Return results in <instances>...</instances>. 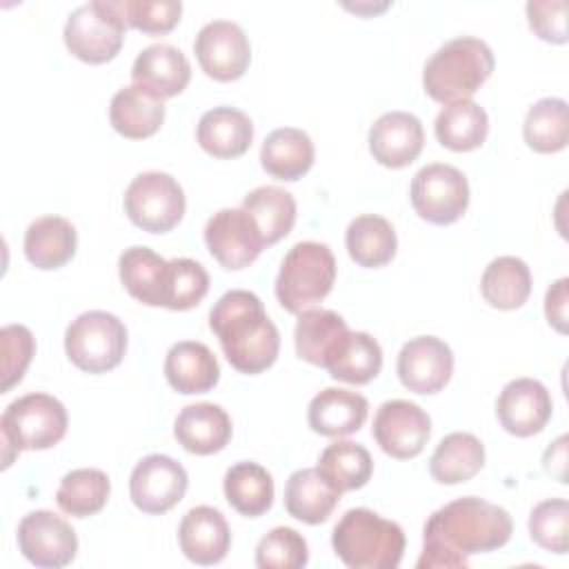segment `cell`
Segmentation results:
<instances>
[{
  "instance_id": "cell-19",
  "label": "cell",
  "mask_w": 569,
  "mask_h": 569,
  "mask_svg": "<svg viewBox=\"0 0 569 569\" xmlns=\"http://www.w3.org/2000/svg\"><path fill=\"white\" fill-rule=\"evenodd\" d=\"M131 80L160 100H167L187 89L191 80V64L187 56L173 44H149L136 56Z\"/></svg>"
},
{
  "instance_id": "cell-10",
  "label": "cell",
  "mask_w": 569,
  "mask_h": 569,
  "mask_svg": "<svg viewBox=\"0 0 569 569\" xmlns=\"http://www.w3.org/2000/svg\"><path fill=\"white\" fill-rule=\"evenodd\" d=\"M413 211L431 224H453L469 207V182L465 173L445 162L418 169L409 189Z\"/></svg>"
},
{
  "instance_id": "cell-13",
  "label": "cell",
  "mask_w": 569,
  "mask_h": 569,
  "mask_svg": "<svg viewBox=\"0 0 569 569\" xmlns=\"http://www.w3.org/2000/svg\"><path fill=\"white\" fill-rule=\"evenodd\" d=\"M193 53L200 69L218 82L242 78L251 62L249 38L242 27L231 20L207 22L193 40Z\"/></svg>"
},
{
  "instance_id": "cell-38",
  "label": "cell",
  "mask_w": 569,
  "mask_h": 569,
  "mask_svg": "<svg viewBox=\"0 0 569 569\" xmlns=\"http://www.w3.org/2000/svg\"><path fill=\"white\" fill-rule=\"evenodd\" d=\"M318 471L336 491L345 493L362 489L369 482L373 473V460L362 445L351 440H336L322 449L318 458Z\"/></svg>"
},
{
  "instance_id": "cell-31",
  "label": "cell",
  "mask_w": 569,
  "mask_h": 569,
  "mask_svg": "<svg viewBox=\"0 0 569 569\" xmlns=\"http://www.w3.org/2000/svg\"><path fill=\"white\" fill-rule=\"evenodd\" d=\"M485 465L482 442L467 431H453L445 436L431 458L429 473L440 485H460L471 480Z\"/></svg>"
},
{
  "instance_id": "cell-28",
  "label": "cell",
  "mask_w": 569,
  "mask_h": 569,
  "mask_svg": "<svg viewBox=\"0 0 569 569\" xmlns=\"http://www.w3.org/2000/svg\"><path fill=\"white\" fill-rule=\"evenodd\" d=\"M316 149L307 131L296 127L273 129L260 149L262 169L284 182L300 180L313 167Z\"/></svg>"
},
{
  "instance_id": "cell-4",
  "label": "cell",
  "mask_w": 569,
  "mask_h": 569,
  "mask_svg": "<svg viewBox=\"0 0 569 569\" xmlns=\"http://www.w3.org/2000/svg\"><path fill=\"white\" fill-rule=\"evenodd\" d=\"M405 545L398 522L365 507L345 511L331 533V547L349 569H396Z\"/></svg>"
},
{
  "instance_id": "cell-46",
  "label": "cell",
  "mask_w": 569,
  "mask_h": 569,
  "mask_svg": "<svg viewBox=\"0 0 569 569\" xmlns=\"http://www.w3.org/2000/svg\"><path fill=\"white\" fill-rule=\"evenodd\" d=\"M527 20L540 40L553 44L567 42V0H529Z\"/></svg>"
},
{
  "instance_id": "cell-18",
  "label": "cell",
  "mask_w": 569,
  "mask_h": 569,
  "mask_svg": "<svg viewBox=\"0 0 569 569\" xmlns=\"http://www.w3.org/2000/svg\"><path fill=\"white\" fill-rule=\"evenodd\" d=\"M425 147L422 122L407 111H387L369 129V151L387 169L411 164Z\"/></svg>"
},
{
  "instance_id": "cell-24",
  "label": "cell",
  "mask_w": 569,
  "mask_h": 569,
  "mask_svg": "<svg viewBox=\"0 0 569 569\" xmlns=\"http://www.w3.org/2000/svg\"><path fill=\"white\" fill-rule=\"evenodd\" d=\"M164 378L178 393H207L220 380V365L207 345L180 340L167 351Z\"/></svg>"
},
{
  "instance_id": "cell-15",
  "label": "cell",
  "mask_w": 569,
  "mask_h": 569,
  "mask_svg": "<svg viewBox=\"0 0 569 569\" xmlns=\"http://www.w3.org/2000/svg\"><path fill=\"white\" fill-rule=\"evenodd\" d=\"M371 433L387 456L409 460L425 449L431 436V418L416 402L400 398L387 400L373 416Z\"/></svg>"
},
{
  "instance_id": "cell-35",
  "label": "cell",
  "mask_w": 569,
  "mask_h": 569,
  "mask_svg": "<svg viewBox=\"0 0 569 569\" xmlns=\"http://www.w3.org/2000/svg\"><path fill=\"white\" fill-rule=\"evenodd\" d=\"M436 138L451 151H473L482 147L489 133V116L473 100L445 104L433 122Z\"/></svg>"
},
{
  "instance_id": "cell-43",
  "label": "cell",
  "mask_w": 569,
  "mask_h": 569,
  "mask_svg": "<svg viewBox=\"0 0 569 569\" xmlns=\"http://www.w3.org/2000/svg\"><path fill=\"white\" fill-rule=\"evenodd\" d=\"M307 562V540L291 527L271 529L256 547V567L260 569H300Z\"/></svg>"
},
{
  "instance_id": "cell-33",
  "label": "cell",
  "mask_w": 569,
  "mask_h": 569,
  "mask_svg": "<svg viewBox=\"0 0 569 569\" xmlns=\"http://www.w3.org/2000/svg\"><path fill=\"white\" fill-rule=\"evenodd\" d=\"M349 327L345 318L331 309H307L298 313L293 342L300 360L325 367L331 351L347 336Z\"/></svg>"
},
{
  "instance_id": "cell-22",
  "label": "cell",
  "mask_w": 569,
  "mask_h": 569,
  "mask_svg": "<svg viewBox=\"0 0 569 569\" xmlns=\"http://www.w3.org/2000/svg\"><path fill=\"white\" fill-rule=\"evenodd\" d=\"M369 413V402L358 391L327 387L316 393L307 409V422L311 431L327 438H342L356 433Z\"/></svg>"
},
{
  "instance_id": "cell-5",
  "label": "cell",
  "mask_w": 569,
  "mask_h": 569,
  "mask_svg": "<svg viewBox=\"0 0 569 569\" xmlns=\"http://www.w3.org/2000/svg\"><path fill=\"white\" fill-rule=\"evenodd\" d=\"M67 409L49 393H27L13 400L0 416L2 469L20 451H42L58 445L67 433Z\"/></svg>"
},
{
  "instance_id": "cell-44",
  "label": "cell",
  "mask_w": 569,
  "mask_h": 569,
  "mask_svg": "<svg viewBox=\"0 0 569 569\" xmlns=\"http://www.w3.org/2000/svg\"><path fill=\"white\" fill-rule=\"evenodd\" d=\"M120 11L127 27L142 33H169L182 13V2L178 0H120Z\"/></svg>"
},
{
  "instance_id": "cell-21",
  "label": "cell",
  "mask_w": 569,
  "mask_h": 569,
  "mask_svg": "<svg viewBox=\"0 0 569 569\" xmlns=\"http://www.w3.org/2000/svg\"><path fill=\"white\" fill-rule=\"evenodd\" d=\"M231 418L229 413L213 402L187 405L176 422L173 436L184 451L196 456H211L222 451L231 440Z\"/></svg>"
},
{
  "instance_id": "cell-9",
  "label": "cell",
  "mask_w": 569,
  "mask_h": 569,
  "mask_svg": "<svg viewBox=\"0 0 569 569\" xmlns=\"http://www.w3.org/2000/svg\"><path fill=\"white\" fill-rule=\"evenodd\" d=\"M187 198L180 182L164 171L138 173L124 191L127 218L149 233L171 231L184 216Z\"/></svg>"
},
{
  "instance_id": "cell-7",
  "label": "cell",
  "mask_w": 569,
  "mask_h": 569,
  "mask_svg": "<svg viewBox=\"0 0 569 569\" xmlns=\"http://www.w3.org/2000/svg\"><path fill=\"white\" fill-rule=\"evenodd\" d=\"M124 31L120 0H93L69 13L62 38L71 56L87 64H102L120 53Z\"/></svg>"
},
{
  "instance_id": "cell-37",
  "label": "cell",
  "mask_w": 569,
  "mask_h": 569,
  "mask_svg": "<svg viewBox=\"0 0 569 569\" xmlns=\"http://www.w3.org/2000/svg\"><path fill=\"white\" fill-rule=\"evenodd\" d=\"M242 209L256 220L267 247L289 236L296 222L293 196L273 184L256 187L253 191H249L242 200Z\"/></svg>"
},
{
  "instance_id": "cell-3",
  "label": "cell",
  "mask_w": 569,
  "mask_h": 569,
  "mask_svg": "<svg viewBox=\"0 0 569 569\" xmlns=\"http://www.w3.org/2000/svg\"><path fill=\"white\" fill-rule=\"evenodd\" d=\"M493 64V51L485 40L471 36L447 40L422 69L425 93L440 104L471 100L491 76Z\"/></svg>"
},
{
  "instance_id": "cell-2",
  "label": "cell",
  "mask_w": 569,
  "mask_h": 569,
  "mask_svg": "<svg viewBox=\"0 0 569 569\" xmlns=\"http://www.w3.org/2000/svg\"><path fill=\"white\" fill-rule=\"evenodd\" d=\"M209 329L218 336L229 365L247 376L269 369L280 351V333L262 300L247 289H231L209 311Z\"/></svg>"
},
{
  "instance_id": "cell-29",
  "label": "cell",
  "mask_w": 569,
  "mask_h": 569,
  "mask_svg": "<svg viewBox=\"0 0 569 569\" xmlns=\"http://www.w3.org/2000/svg\"><path fill=\"white\" fill-rule=\"evenodd\" d=\"M340 496L342 493L329 485L318 467L293 471L284 485V507L291 518L305 525L327 522Z\"/></svg>"
},
{
  "instance_id": "cell-32",
  "label": "cell",
  "mask_w": 569,
  "mask_h": 569,
  "mask_svg": "<svg viewBox=\"0 0 569 569\" xmlns=\"http://www.w3.org/2000/svg\"><path fill=\"white\" fill-rule=\"evenodd\" d=\"M349 258L367 269L385 267L393 260L398 238L391 222L376 213H362L353 218L345 233Z\"/></svg>"
},
{
  "instance_id": "cell-47",
  "label": "cell",
  "mask_w": 569,
  "mask_h": 569,
  "mask_svg": "<svg viewBox=\"0 0 569 569\" xmlns=\"http://www.w3.org/2000/svg\"><path fill=\"white\" fill-rule=\"evenodd\" d=\"M567 287H569V278H560L547 289V296H545V316L558 333H567V300H569Z\"/></svg>"
},
{
  "instance_id": "cell-26",
  "label": "cell",
  "mask_w": 569,
  "mask_h": 569,
  "mask_svg": "<svg viewBox=\"0 0 569 569\" xmlns=\"http://www.w3.org/2000/svg\"><path fill=\"white\" fill-rule=\"evenodd\" d=\"M24 256L42 271L64 267L78 247L76 227L62 216H40L24 231Z\"/></svg>"
},
{
  "instance_id": "cell-48",
  "label": "cell",
  "mask_w": 569,
  "mask_h": 569,
  "mask_svg": "<svg viewBox=\"0 0 569 569\" xmlns=\"http://www.w3.org/2000/svg\"><path fill=\"white\" fill-rule=\"evenodd\" d=\"M545 471L558 482H567V436H560L542 456Z\"/></svg>"
},
{
  "instance_id": "cell-27",
  "label": "cell",
  "mask_w": 569,
  "mask_h": 569,
  "mask_svg": "<svg viewBox=\"0 0 569 569\" xmlns=\"http://www.w3.org/2000/svg\"><path fill=\"white\" fill-rule=\"evenodd\" d=\"M109 122L120 136L129 140H144L162 127L164 100L138 84L122 87L111 98Z\"/></svg>"
},
{
  "instance_id": "cell-25",
  "label": "cell",
  "mask_w": 569,
  "mask_h": 569,
  "mask_svg": "<svg viewBox=\"0 0 569 569\" xmlns=\"http://www.w3.org/2000/svg\"><path fill=\"white\" fill-rule=\"evenodd\" d=\"M120 282L131 298L147 307H164L169 260L149 247H129L118 258Z\"/></svg>"
},
{
  "instance_id": "cell-6",
  "label": "cell",
  "mask_w": 569,
  "mask_h": 569,
  "mask_svg": "<svg viewBox=\"0 0 569 569\" xmlns=\"http://www.w3.org/2000/svg\"><path fill=\"white\" fill-rule=\"evenodd\" d=\"M336 282V258L322 242L305 240L282 258L276 278V298L289 313H302L325 300Z\"/></svg>"
},
{
  "instance_id": "cell-36",
  "label": "cell",
  "mask_w": 569,
  "mask_h": 569,
  "mask_svg": "<svg viewBox=\"0 0 569 569\" xmlns=\"http://www.w3.org/2000/svg\"><path fill=\"white\" fill-rule=\"evenodd\" d=\"M227 502L247 518L267 513L273 505V478L258 462H236L222 480Z\"/></svg>"
},
{
  "instance_id": "cell-12",
  "label": "cell",
  "mask_w": 569,
  "mask_h": 569,
  "mask_svg": "<svg viewBox=\"0 0 569 569\" xmlns=\"http://www.w3.org/2000/svg\"><path fill=\"white\" fill-rule=\"evenodd\" d=\"M204 242L218 264L229 271L249 267L267 247L256 220L242 207L216 211L204 224Z\"/></svg>"
},
{
  "instance_id": "cell-8",
  "label": "cell",
  "mask_w": 569,
  "mask_h": 569,
  "mask_svg": "<svg viewBox=\"0 0 569 569\" xmlns=\"http://www.w3.org/2000/svg\"><path fill=\"white\" fill-rule=\"evenodd\" d=\"M67 358L87 373L116 369L127 351V327L109 311H84L64 331Z\"/></svg>"
},
{
  "instance_id": "cell-1",
  "label": "cell",
  "mask_w": 569,
  "mask_h": 569,
  "mask_svg": "<svg viewBox=\"0 0 569 569\" xmlns=\"http://www.w3.org/2000/svg\"><path fill=\"white\" fill-rule=\"evenodd\" d=\"M513 522L507 509L476 496H465L436 509L422 531L418 569L467 567L469 556L489 553L509 542Z\"/></svg>"
},
{
  "instance_id": "cell-40",
  "label": "cell",
  "mask_w": 569,
  "mask_h": 569,
  "mask_svg": "<svg viewBox=\"0 0 569 569\" xmlns=\"http://www.w3.org/2000/svg\"><path fill=\"white\" fill-rule=\"evenodd\" d=\"M111 493L109 476L100 469H73L64 473L56 491L60 511L71 518H89L102 511Z\"/></svg>"
},
{
  "instance_id": "cell-11",
  "label": "cell",
  "mask_w": 569,
  "mask_h": 569,
  "mask_svg": "<svg viewBox=\"0 0 569 569\" xmlns=\"http://www.w3.org/2000/svg\"><path fill=\"white\" fill-rule=\"evenodd\" d=\"M187 485L189 476L178 460L164 453H149L131 471L129 496L142 513L162 516L184 498Z\"/></svg>"
},
{
  "instance_id": "cell-41",
  "label": "cell",
  "mask_w": 569,
  "mask_h": 569,
  "mask_svg": "<svg viewBox=\"0 0 569 569\" xmlns=\"http://www.w3.org/2000/svg\"><path fill=\"white\" fill-rule=\"evenodd\" d=\"M207 291H209V273L200 262L191 258L169 260V278H167V296H164L167 309L187 311L200 305Z\"/></svg>"
},
{
  "instance_id": "cell-23",
  "label": "cell",
  "mask_w": 569,
  "mask_h": 569,
  "mask_svg": "<svg viewBox=\"0 0 569 569\" xmlns=\"http://www.w3.org/2000/svg\"><path fill=\"white\" fill-rule=\"evenodd\" d=\"M196 138L198 144L213 158H240L251 147L253 122L236 107H213L200 116Z\"/></svg>"
},
{
  "instance_id": "cell-20",
  "label": "cell",
  "mask_w": 569,
  "mask_h": 569,
  "mask_svg": "<svg viewBox=\"0 0 569 569\" xmlns=\"http://www.w3.org/2000/svg\"><path fill=\"white\" fill-rule=\"evenodd\" d=\"M178 545L191 562L204 567L216 565L231 547V529L218 509L198 505L182 516L178 527Z\"/></svg>"
},
{
  "instance_id": "cell-14",
  "label": "cell",
  "mask_w": 569,
  "mask_h": 569,
  "mask_svg": "<svg viewBox=\"0 0 569 569\" xmlns=\"http://www.w3.org/2000/svg\"><path fill=\"white\" fill-rule=\"evenodd\" d=\"M18 549L36 567H67L78 551L73 527L53 511L38 509L27 513L18 525Z\"/></svg>"
},
{
  "instance_id": "cell-17",
  "label": "cell",
  "mask_w": 569,
  "mask_h": 569,
  "mask_svg": "<svg viewBox=\"0 0 569 569\" xmlns=\"http://www.w3.org/2000/svg\"><path fill=\"white\" fill-rule=\"evenodd\" d=\"M551 411V393L536 378L509 380L496 400L498 422L507 433L518 438L540 433L547 427Z\"/></svg>"
},
{
  "instance_id": "cell-34",
  "label": "cell",
  "mask_w": 569,
  "mask_h": 569,
  "mask_svg": "<svg viewBox=\"0 0 569 569\" xmlns=\"http://www.w3.org/2000/svg\"><path fill=\"white\" fill-rule=\"evenodd\" d=\"M480 293L493 309H520L531 293V271L522 258L498 256L480 278Z\"/></svg>"
},
{
  "instance_id": "cell-16",
  "label": "cell",
  "mask_w": 569,
  "mask_h": 569,
  "mask_svg": "<svg viewBox=\"0 0 569 569\" xmlns=\"http://www.w3.org/2000/svg\"><path fill=\"white\" fill-rule=\"evenodd\" d=\"M402 387L431 396L445 389L453 373V351L436 336H418L402 345L396 362Z\"/></svg>"
},
{
  "instance_id": "cell-39",
  "label": "cell",
  "mask_w": 569,
  "mask_h": 569,
  "mask_svg": "<svg viewBox=\"0 0 569 569\" xmlns=\"http://www.w3.org/2000/svg\"><path fill=\"white\" fill-rule=\"evenodd\" d=\"M522 136L536 153L562 151L569 142V111L562 98H540L525 116Z\"/></svg>"
},
{
  "instance_id": "cell-42",
  "label": "cell",
  "mask_w": 569,
  "mask_h": 569,
  "mask_svg": "<svg viewBox=\"0 0 569 569\" xmlns=\"http://www.w3.org/2000/svg\"><path fill=\"white\" fill-rule=\"evenodd\" d=\"M531 540L558 556L569 549V502L565 498H549L538 502L529 513Z\"/></svg>"
},
{
  "instance_id": "cell-45",
  "label": "cell",
  "mask_w": 569,
  "mask_h": 569,
  "mask_svg": "<svg viewBox=\"0 0 569 569\" xmlns=\"http://www.w3.org/2000/svg\"><path fill=\"white\" fill-rule=\"evenodd\" d=\"M2 342V393L18 385L36 353V338L24 325H7L0 331Z\"/></svg>"
},
{
  "instance_id": "cell-30",
  "label": "cell",
  "mask_w": 569,
  "mask_h": 569,
  "mask_svg": "<svg viewBox=\"0 0 569 569\" xmlns=\"http://www.w3.org/2000/svg\"><path fill=\"white\" fill-rule=\"evenodd\" d=\"M333 380L349 385H367L382 369V349L367 331H347L327 358L325 367Z\"/></svg>"
}]
</instances>
